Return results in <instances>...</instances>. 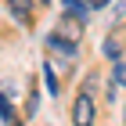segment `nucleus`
I'll use <instances>...</instances> for the list:
<instances>
[{
    "mask_svg": "<svg viewBox=\"0 0 126 126\" xmlns=\"http://www.w3.org/2000/svg\"><path fill=\"white\" fill-rule=\"evenodd\" d=\"M94 115H97V101H94V94L79 90L76 101H72V126H94Z\"/></svg>",
    "mask_w": 126,
    "mask_h": 126,
    "instance_id": "nucleus-1",
    "label": "nucleus"
},
{
    "mask_svg": "<svg viewBox=\"0 0 126 126\" xmlns=\"http://www.w3.org/2000/svg\"><path fill=\"white\" fill-rule=\"evenodd\" d=\"M47 47L58 50V54H65V58H76V54H79V43H76V40H65L61 32H50V36H47Z\"/></svg>",
    "mask_w": 126,
    "mask_h": 126,
    "instance_id": "nucleus-2",
    "label": "nucleus"
},
{
    "mask_svg": "<svg viewBox=\"0 0 126 126\" xmlns=\"http://www.w3.org/2000/svg\"><path fill=\"white\" fill-rule=\"evenodd\" d=\"M7 7H11V15H15L22 25L32 22V0H7Z\"/></svg>",
    "mask_w": 126,
    "mask_h": 126,
    "instance_id": "nucleus-3",
    "label": "nucleus"
},
{
    "mask_svg": "<svg viewBox=\"0 0 126 126\" xmlns=\"http://www.w3.org/2000/svg\"><path fill=\"white\" fill-rule=\"evenodd\" d=\"M61 7H65V11H72V18H76L79 25L90 18V7H87V4H79V0H61Z\"/></svg>",
    "mask_w": 126,
    "mask_h": 126,
    "instance_id": "nucleus-4",
    "label": "nucleus"
},
{
    "mask_svg": "<svg viewBox=\"0 0 126 126\" xmlns=\"http://www.w3.org/2000/svg\"><path fill=\"white\" fill-rule=\"evenodd\" d=\"M105 54H108L112 61L123 58V43H119V36H108V40H105Z\"/></svg>",
    "mask_w": 126,
    "mask_h": 126,
    "instance_id": "nucleus-5",
    "label": "nucleus"
},
{
    "mask_svg": "<svg viewBox=\"0 0 126 126\" xmlns=\"http://www.w3.org/2000/svg\"><path fill=\"white\" fill-rule=\"evenodd\" d=\"M112 72H115V83H119V87H126V61H123V58L115 61V68H112Z\"/></svg>",
    "mask_w": 126,
    "mask_h": 126,
    "instance_id": "nucleus-6",
    "label": "nucleus"
},
{
    "mask_svg": "<svg viewBox=\"0 0 126 126\" xmlns=\"http://www.w3.org/2000/svg\"><path fill=\"white\" fill-rule=\"evenodd\" d=\"M43 76H47V90H50V94H58V79H54V68H50V65H43Z\"/></svg>",
    "mask_w": 126,
    "mask_h": 126,
    "instance_id": "nucleus-7",
    "label": "nucleus"
},
{
    "mask_svg": "<svg viewBox=\"0 0 126 126\" xmlns=\"http://www.w3.org/2000/svg\"><path fill=\"white\" fill-rule=\"evenodd\" d=\"M105 4H108V0H90V7H105Z\"/></svg>",
    "mask_w": 126,
    "mask_h": 126,
    "instance_id": "nucleus-8",
    "label": "nucleus"
}]
</instances>
